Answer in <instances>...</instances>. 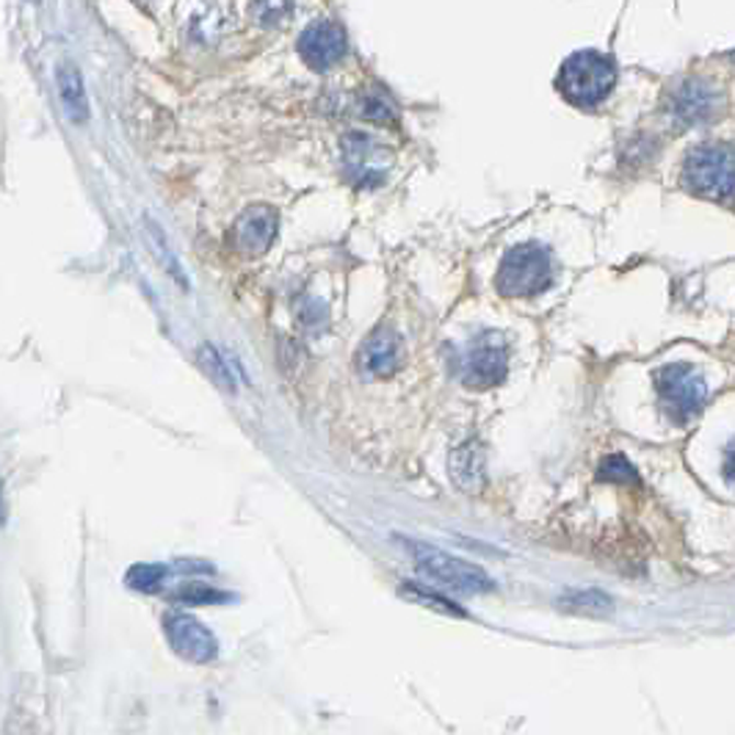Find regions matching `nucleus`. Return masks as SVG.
<instances>
[{
	"mask_svg": "<svg viewBox=\"0 0 735 735\" xmlns=\"http://www.w3.org/2000/svg\"><path fill=\"white\" fill-rule=\"evenodd\" d=\"M617 83V67L598 50H578L562 64L556 89L567 103L578 109H595L611 94Z\"/></svg>",
	"mask_w": 735,
	"mask_h": 735,
	"instance_id": "f257e3e1",
	"label": "nucleus"
},
{
	"mask_svg": "<svg viewBox=\"0 0 735 735\" xmlns=\"http://www.w3.org/2000/svg\"><path fill=\"white\" fill-rule=\"evenodd\" d=\"M553 276L556 269H553L551 252L542 244H520L500 260L495 285L509 299H529V296L545 293L553 285Z\"/></svg>",
	"mask_w": 735,
	"mask_h": 735,
	"instance_id": "f03ea898",
	"label": "nucleus"
},
{
	"mask_svg": "<svg viewBox=\"0 0 735 735\" xmlns=\"http://www.w3.org/2000/svg\"><path fill=\"white\" fill-rule=\"evenodd\" d=\"M683 180L694 194L713 202L735 200V147L702 144L689 152Z\"/></svg>",
	"mask_w": 735,
	"mask_h": 735,
	"instance_id": "7ed1b4c3",
	"label": "nucleus"
},
{
	"mask_svg": "<svg viewBox=\"0 0 735 735\" xmlns=\"http://www.w3.org/2000/svg\"><path fill=\"white\" fill-rule=\"evenodd\" d=\"M404 547L409 551V556L415 558V567L426 575L429 580H434L440 589L456 595H484L493 592V578L484 573L482 567L471 562H462V558L451 556L445 551H437V547L418 545V542H404Z\"/></svg>",
	"mask_w": 735,
	"mask_h": 735,
	"instance_id": "20e7f679",
	"label": "nucleus"
},
{
	"mask_svg": "<svg viewBox=\"0 0 735 735\" xmlns=\"http://www.w3.org/2000/svg\"><path fill=\"white\" fill-rule=\"evenodd\" d=\"M655 387H658L660 404H664V409H667L675 423H689L705 407V380L686 362L660 368L658 376H655Z\"/></svg>",
	"mask_w": 735,
	"mask_h": 735,
	"instance_id": "39448f33",
	"label": "nucleus"
},
{
	"mask_svg": "<svg viewBox=\"0 0 735 735\" xmlns=\"http://www.w3.org/2000/svg\"><path fill=\"white\" fill-rule=\"evenodd\" d=\"M509 374V343L500 332H484L471 343L462 357V380L465 385L484 391L495 387Z\"/></svg>",
	"mask_w": 735,
	"mask_h": 735,
	"instance_id": "423d86ee",
	"label": "nucleus"
},
{
	"mask_svg": "<svg viewBox=\"0 0 735 735\" xmlns=\"http://www.w3.org/2000/svg\"><path fill=\"white\" fill-rule=\"evenodd\" d=\"M163 633L167 642L180 658L191 660V664H211L218 655V642L196 617L180 614V611H169L163 617Z\"/></svg>",
	"mask_w": 735,
	"mask_h": 735,
	"instance_id": "0eeeda50",
	"label": "nucleus"
},
{
	"mask_svg": "<svg viewBox=\"0 0 735 735\" xmlns=\"http://www.w3.org/2000/svg\"><path fill=\"white\" fill-rule=\"evenodd\" d=\"M346 50H349V39H346L343 25L335 20H316L299 36L302 61L318 72L335 67L346 56Z\"/></svg>",
	"mask_w": 735,
	"mask_h": 735,
	"instance_id": "6e6552de",
	"label": "nucleus"
},
{
	"mask_svg": "<svg viewBox=\"0 0 735 735\" xmlns=\"http://www.w3.org/2000/svg\"><path fill=\"white\" fill-rule=\"evenodd\" d=\"M343 161L346 172L357 185H380L391 167L387 150H382L380 144L365 133H351L343 138Z\"/></svg>",
	"mask_w": 735,
	"mask_h": 735,
	"instance_id": "1a4fd4ad",
	"label": "nucleus"
},
{
	"mask_svg": "<svg viewBox=\"0 0 735 735\" xmlns=\"http://www.w3.org/2000/svg\"><path fill=\"white\" fill-rule=\"evenodd\" d=\"M276 211L269 205H252L238 216L236 227H233V244L244 258H260L271 249L276 238Z\"/></svg>",
	"mask_w": 735,
	"mask_h": 735,
	"instance_id": "9d476101",
	"label": "nucleus"
},
{
	"mask_svg": "<svg viewBox=\"0 0 735 735\" xmlns=\"http://www.w3.org/2000/svg\"><path fill=\"white\" fill-rule=\"evenodd\" d=\"M722 109V92L702 78H686L672 92V114L683 125H700Z\"/></svg>",
	"mask_w": 735,
	"mask_h": 735,
	"instance_id": "9b49d317",
	"label": "nucleus"
},
{
	"mask_svg": "<svg viewBox=\"0 0 735 735\" xmlns=\"http://www.w3.org/2000/svg\"><path fill=\"white\" fill-rule=\"evenodd\" d=\"M360 368L365 374L371 376H391L396 374L398 365L404 360V349H402V338H398L393 329L382 327L376 332L368 335V340L362 343L360 349Z\"/></svg>",
	"mask_w": 735,
	"mask_h": 735,
	"instance_id": "f8f14e48",
	"label": "nucleus"
},
{
	"mask_svg": "<svg viewBox=\"0 0 735 735\" xmlns=\"http://www.w3.org/2000/svg\"><path fill=\"white\" fill-rule=\"evenodd\" d=\"M58 81V94H61V103L67 109L69 120L72 122H83L89 116V103H87V92H83V81L78 76V69L72 64H61L56 72Z\"/></svg>",
	"mask_w": 735,
	"mask_h": 735,
	"instance_id": "ddd939ff",
	"label": "nucleus"
},
{
	"mask_svg": "<svg viewBox=\"0 0 735 735\" xmlns=\"http://www.w3.org/2000/svg\"><path fill=\"white\" fill-rule=\"evenodd\" d=\"M484 473V460L478 443H465L451 454V478H454L456 487L473 489L478 487Z\"/></svg>",
	"mask_w": 735,
	"mask_h": 735,
	"instance_id": "4468645a",
	"label": "nucleus"
},
{
	"mask_svg": "<svg viewBox=\"0 0 735 735\" xmlns=\"http://www.w3.org/2000/svg\"><path fill=\"white\" fill-rule=\"evenodd\" d=\"M167 578V567L163 564H136L133 569H127L125 580L131 589H138V592H158Z\"/></svg>",
	"mask_w": 735,
	"mask_h": 735,
	"instance_id": "2eb2a0df",
	"label": "nucleus"
},
{
	"mask_svg": "<svg viewBox=\"0 0 735 735\" xmlns=\"http://www.w3.org/2000/svg\"><path fill=\"white\" fill-rule=\"evenodd\" d=\"M172 600H174V603H185V606H213V603H222V600H227V595L218 592V589H213V586L194 580V584L180 586L178 592L172 595Z\"/></svg>",
	"mask_w": 735,
	"mask_h": 735,
	"instance_id": "dca6fc26",
	"label": "nucleus"
},
{
	"mask_svg": "<svg viewBox=\"0 0 735 735\" xmlns=\"http://www.w3.org/2000/svg\"><path fill=\"white\" fill-rule=\"evenodd\" d=\"M252 12H255V20H258L260 25L274 29V25L285 23V20L291 18L293 0H255Z\"/></svg>",
	"mask_w": 735,
	"mask_h": 735,
	"instance_id": "f3484780",
	"label": "nucleus"
},
{
	"mask_svg": "<svg viewBox=\"0 0 735 735\" xmlns=\"http://www.w3.org/2000/svg\"><path fill=\"white\" fill-rule=\"evenodd\" d=\"M598 476L603 478V482H617V484H638V476L636 471H633L631 462L625 460L622 454H611L606 456L603 462H600V471Z\"/></svg>",
	"mask_w": 735,
	"mask_h": 735,
	"instance_id": "a211bd4d",
	"label": "nucleus"
},
{
	"mask_svg": "<svg viewBox=\"0 0 735 735\" xmlns=\"http://www.w3.org/2000/svg\"><path fill=\"white\" fill-rule=\"evenodd\" d=\"M564 606L573 611H586V614H603V611L611 609L609 598L600 592H580L573 595L569 600H564Z\"/></svg>",
	"mask_w": 735,
	"mask_h": 735,
	"instance_id": "6ab92c4d",
	"label": "nucleus"
},
{
	"mask_svg": "<svg viewBox=\"0 0 735 735\" xmlns=\"http://www.w3.org/2000/svg\"><path fill=\"white\" fill-rule=\"evenodd\" d=\"M150 236L156 238V244H152V247L158 249V258H161V263L167 265L169 271H172V276H178L180 282H185V276H183V271H180V265H178V260H174V255H172V249H169V244H167V238H163V233H161V227L158 225H150Z\"/></svg>",
	"mask_w": 735,
	"mask_h": 735,
	"instance_id": "aec40b11",
	"label": "nucleus"
},
{
	"mask_svg": "<svg viewBox=\"0 0 735 735\" xmlns=\"http://www.w3.org/2000/svg\"><path fill=\"white\" fill-rule=\"evenodd\" d=\"M362 116H368V120H376V122H391L393 120V109L382 98L368 94L365 103H362Z\"/></svg>",
	"mask_w": 735,
	"mask_h": 735,
	"instance_id": "412c9836",
	"label": "nucleus"
},
{
	"mask_svg": "<svg viewBox=\"0 0 735 735\" xmlns=\"http://www.w3.org/2000/svg\"><path fill=\"white\" fill-rule=\"evenodd\" d=\"M724 473H727V478H733L735 482V443L730 445L727 454H724Z\"/></svg>",
	"mask_w": 735,
	"mask_h": 735,
	"instance_id": "4be33fe9",
	"label": "nucleus"
},
{
	"mask_svg": "<svg viewBox=\"0 0 735 735\" xmlns=\"http://www.w3.org/2000/svg\"><path fill=\"white\" fill-rule=\"evenodd\" d=\"M733 61H735V53H733Z\"/></svg>",
	"mask_w": 735,
	"mask_h": 735,
	"instance_id": "5701e85b",
	"label": "nucleus"
}]
</instances>
